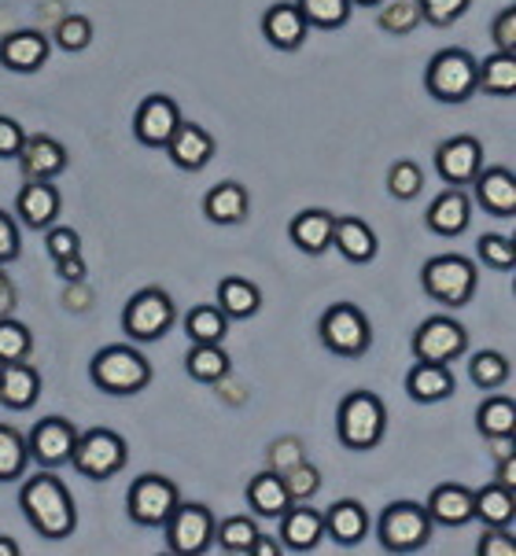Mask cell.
Instances as JSON below:
<instances>
[{
    "label": "cell",
    "mask_w": 516,
    "mask_h": 556,
    "mask_svg": "<svg viewBox=\"0 0 516 556\" xmlns=\"http://www.w3.org/2000/svg\"><path fill=\"white\" fill-rule=\"evenodd\" d=\"M18 508H23L34 531L49 542H63L78 531V505H74L67 483L52 476V468L26 479L23 490H18Z\"/></svg>",
    "instance_id": "obj_1"
},
{
    "label": "cell",
    "mask_w": 516,
    "mask_h": 556,
    "mask_svg": "<svg viewBox=\"0 0 516 556\" xmlns=\"http://www.w3.org/2000/svg\"><path fill=\"white\" fill-rule=\"evenodd\" d=\"M89 380L103 394L129 399V394H140L152 383V362L134 343H111L97 351V357L89 362Z\"/></svg>",
    "instance_id": "obj_2"
},
{
    "label": "cell",
    "mask_w": 516,
    "mask_h": 556,
    "mask_svg": "<svg viewBox=\"0 0 516 556\" xmlns=\"http://www.w3.org/2000/svg\"><path fill=\"white\" fill-rule=\"evenodd\" d=\"M388 431V405L373 391H351L336 405V439L354 454L380 446Z\"/></svg>",
    "instance_id": "obj_3"
},
{
    "label": "cell",
    "mask_w": 516,
    "mask_h": 556,
    "mask_svg": "<svg viewBox=\"0 0 516 556\" xmlns=\"http://www.w3.org/2000/svg\"><path fill=\"white\" fill-rule=\"evenodd\" d=\"M420 288L446 309H462L473 303L476 288H480V269L465 254H436L420 269Z\"/></svg>",
    "instance_id": "obj_4"
},
{
    "label": "cell",
    "mask_w": 516,
    "mask_h": 556,
    "mask_svg": "<svg viewBox=\"0 0 516 556\" xmlns=\"http://www.w3.org/2000/svg\"><path fill=\"white\" fill-rule=\"evenodd\" d=\"M476 55L468 49H439L425 67V89L439 103H468L476 97Z\"/></svg>",
    "instance_id": "obj_5"
},
{
    "label": "cell",
    "mask_w": 516,
    "mask_h": 556,
    "mask_svg": "<svg viewBox=\"0 0 516 556\" xmlns=\"http://www.w3.org/2000/svg\"><path fill=\"white\" fill-rule=\"evenodd\" d=\"M317 339L328 354L336 357H365L373 346V325L354 303L328 306L322 320H317Z\"/></svg>",
    "instance_id": "obj_6"
},
{
    "label": "cell",
    "mask_w": 516,
    "mask_h": 556,
    "mask_svg": "<svg viewBox=\"0 0 516 556\" xmlns=\"http://www.w3.org/2000/svg\"><path fill=\"white\" fill-rule=\"evenodd\" d=\"M431 531L436 523L417 502H391L377 520V539L388 553H420L431 542Z\"/></svg>",
    "instance_id": "obj_7"
},
{
    "label": "cell",
    "mask_w": 516,
    "mask_h": 556,
    "mask_svg": "<svg viewBox=\"0 0 516 556\" xmlns=\"http://www.w3.org/2000/svg\"><path fill=\"white\" fill-rule=\"evenodd\" d=\"M71 465L78 468L86 479H92V483H103V479L118 476L122 468L129 465V446H126V439H122L118 431L89 428L86 435L74 439Z\"/></svg>",
    "instance_id": "obj_8"
},
{
    "label": "cell",
    "mask_w": 516,
    "mask_h": 556,
    "mask_svg": "<svg viewBox=\"0 0 516 556\" xmlns=\"http://www.w3.org/2000/svg\"><path fill=\"white\" fill-rule=\"evenodd\" d=\"M177 320V306L171 291L163 288H140L122 309V328L134 343H159Z\"/></svg>",
    "instance_id": "obj_9"
},
{
    "label": "cell",
    "mask_w": 516,
    "mask_h": 556,
    "mask_svg": "<svg viewBox=\"0 0 516 556\" xmlns=\"http://www.w3.org/2000/svg\"><path fill=\"white\" fill-rule=\"evenodd\" d=\"M214 513L200 502H177V508L166 516V549L177 556H203L214 545Z\"/></svg>",
    "instance_id": "obj_10"
},
{
    "label": "cell",
    "mask_w": 516,
    "mask_h": 556,
    "mask_svg": "<svg viewBox=\"0 0 516 556\" xmlns=\"http://www.w3.org/2000/svg\"><path fill=\"white\" fill-rule=\"evenodd\" d=\"M177 502H181L177 483H171V479L159 472L134 479L126 490V513L137 527H163L166 516L177 508Z\"/></svg>",
    "instance_id": "obj_11"
},
{
    "label": "cell",
    "mask_w": 516,
    "mask_h": 556,
    "mask_svg": "<svg viewBox=\"0 0 516 556\" xmlns=\"http://www.w3.org/2000/svg\"><path fill=\"white\" fill-rule=\"evenodd\" d=\"M413 357L417 362H436V365H454L457 357H465L468 351V332L462 320L454 317H428L420 320V328L413 332Z\"/></svg>",
    "instance_id": "obj_12"
},
{
    "label": "cell",
    "mask_w": 516,
    "mask_h": 556,
    "mask_svg": "<svg viewBox=\"0 0 516 556\" xmlns=\"http://www.w3.org/2000/svg\"><path fill=\"white\" fill-rule=\"evenodd\" d=\"M436 174L443 177L450 188H468L476 181V174L483 169V144L476 137H450L436 148L431 155Z\"/></svg>",
    "instance_id": "obj_13"
},
{
    "label": "cell",
    "mask_w": 516,
    "mask_h": 556,
    "mask_svg": "<svg viewBox=\"0 0 516 556\" xmlns=\"http://www.w3.org/2000/svg\"><path fill=\"white\" fill-rule=\"evenodd\" d=\"M74 439H78V428L67 417H45L26 435V450H30V460H37L41 468H63L71 465Z\"/></svg>",
    "instance_id": "obj_14"
},
{
    "label": "cell",
    "mask_w": 516,
    "mask_h": 556,
    "mask_svg": "<svg viewBox=\"0 0 516 556\" xmlns=\"http://www.w3.org/2000/svg\"><path fill=\"white\" fill-rule=\"evenodd\" d=\"M177 126H181V108H177V100L163 97V92L140 100V108L134 115V137L144 148H166V140L174 137Z\"/></svg>",
    "instance_id": "obj_15"
},
{
    "label": "cell",
    "mask_w": 516,
    "mask_h": 556,
    "mask_svg": "<svg viewBox=\"0 0 516 556\" xmlns=\"http://www.w3.org/2000/svg\"><path fill=\"white\" fill-rule=\"evenodd\" d=\"M15 163H18L23 181H55V177L67 169V148L49 134H37L23 140Z\"/></svg>",
    "instance_id": "obj_16"
},
{
    "label": "cell",
    "mask_w": 516,
    "mask_h": 556,
    "mask_svg": "<svg viewBox=\"0 0 516 556\" xmlns=\"http://www.w3.org/2000/svg\"><path fill=\"white\" fill-rule=\"evenodd\" d=\"M473 203L491 218H513L516 214V174L509 166H483L473 181Z\"/></svg>",
    "instance_id": "obj_17"
},
{
    "label": "cell",
    "mask_w": 516,
    "mask_h": 556,
    "mask_svg": "<svg viewBox=\"0 0 516 556\" xmlns=\"http://www.w3.org/2000/svg\"><path fill=\"white\" fill-rule=\"evenodd\" d=\"M277 520H280L277 539H280L285 549H292V553L317 549L322 539H325V516L317 513L314 505H306V502H292L285 513L277 516Z\"/></svg>",
    "instance_id": "obj_18"
},
{
    "label": "cell",
    "mask_w": 516,
    "mask_h": 556,
    "mask_svg": "<svg viewBox=\"0 0 516 556\" xmlns=\"http://www.w3.org/2000/svg\"><path fill=\"white\" fill-rule=\"evenodd\" d=\"M473 211H476V203L465 188H446L443 195H436V200L428 203L425 225L436 232V237L454 240V237H462L468 225H473Z\"/></svg>",
    "instance_id": "obj_19"
},
{
    "label": "cell",
    "mask_w": 516,
    "mask_h": 556,
    "mask_svg": "<svg viewBox=\"0 0 516 556\" xmlns=\"http://www.w3.org/2000/svg\"><path fill=\"white\" fill-rule=\"evenodd\" d=\"M262 34H266V41L274 45L280 52H299L306 45L310 37V26L303 12H299V4L292 0H280V4H269L266 12H262Z\"/></svg>",
    "instance_id": "obj_20"
},
{
    "label": "cell",
    "mask_w": 516,
    "mask_h": 556,
    "mask_svg": "<svg viewBox=\"0 0 516 556\" xmlns=\"http://www.w3.org/2000/svg\"><path fill=\"white\" fill-rule=\"evenodd\" d=\"M60 206H63L60 188H55L52 181H26L15 195L18 222H23L26 229H37V232H45L49 225H55V218H60Z\"/></svg>",
    "instance_id": "obj_21"
},
{
    "label": "cell",
    "mask_w": 516,
    "mask_h": 556,
    "mask_svg": "<svg viewBox=\"0 0 516 556\" xmlns=\"http://www.w3.org/2000/svg\"><path fill=\"white\" fill-rule=\"evenodd\" d=\"M325 516V539H332L340 549H354V545L365 542V534H369V508L362 502H354V497H340L336 505H328Z\"/></svg>",
    "instance_id": "obj_22"
},
{
    "label": "cell",
    "mask_w": 516,
    "mask_h": 556,
    "mask_svg": "<svg viewBox=\"0 0 516 556\" xmlns=\"http://www.w3.org/2000/svg\"><path fill=\"white\" fill-rule=\"evenodd\" d=\"M49 52H52V41L37 30H15L0 41V63L4 71L12 74H34L49 63Z\"/></svg>",
    "instance_id": "obj_23"
},
{
    "label": "cell",
    "mask_w": 516,
    "mask_h": 556,
    "mask_svg": "<svg viewBox=\"0 0 516 556\" xmlns=\"http://www.w3.org/2000/svg\"><path fill=\"white\" fill-rule=\"evenodd\" d=\"M166 152H171V163L177 169H189L192 174V169H203L214 159V137L203 126H196V122L181 118V126L166 140Z\"/></svg>",
    "instance_id": "obj_24"
},
{
    "label": "cell",
    "mask_w": 516,
    "mask_h": 556,
    "mask_svg": "<svg viewBox=\"0 0 516 556\" xmlns=\"http://www.w3.org/2000/svg\"><path fill=\"white\" fill-rule=\"evenodd\" d=\"M37 399H41V376H37L34 365L26 362H4L0 365V405L4 409H34Z\"/></svg>",
    "instance_id": "obj_25"
},
{
    "label": "cell",
    "mask_w": 516,
    "mask_h": 556,
    "mask_svg": "<svg viewBox=\"0 0 516 556\" xmlns=\"http://www.w3.org/2000/svg\"><path fill=\"white\" fill-rule=\"evenodd\" d=\"M332 225H336V214L332 211H322V206H310V211H299L292 225H288V237L303 254H325L332 248Z\"/></svg>",
    "instance_id": "obj_26"
},
{
    "label": "cell",
    "mask_w": 516,
    "mask_h": 556,
    "mask_svg": "<svg viewBox=\"0 0 516 556\" xmlns=\"http://www.w3.org/2000/svg\"><path fill=\"white\" fill-rule=\"evenodd\" d=\"M332 248L340 251L347 262H354V266H369V262L377 258V251H380V240L362 218H336Z\"/></svg>",
    "instance_id": "obj_27"
},
{
    "label": "cell",
    "mask_w": 516,
    "mask_h": 556,
    "mask_svg": "<svg viewBox=\"0 0 516 556\" xmlns=\"http://www.w3.org/2000/svg\"><path fill=\"white\" fill-rule=\"evenodd\" d=\"M454 372L450 365H436V362H417L413 369L406 372V394L413 402L420 405H436V402H446L454 394Z\"/></svg>",
    "instance_id": "obj_28"
},
{
    "label": "cell",
    "mask_w": 516,
    "mask_h": 556,
    "mask_svg": "<svg viewBox=\"0 0 516 556\" xmlns=\"http://www.w3.org/2000/svg\"><path fill=\"white\" fill-rule=\"evenodd\" d=\"M425 508H428L431 523H439V527H465L468 520H473V490L462 486V483H439L428 494Z\"/></svg>",
    "instance_id": "obj_29"
},
{
    "label": "cell",
    "mask_w": 516,
    "mask_h": 556,
    "mask_svg": "<svg viewBox=\"0 0 516 556\" xmlns=\"http://www.w3.org/2000/svg\"><path fill=\"white\" fill-rule=\"evenodd\" d=\"M248 211L251 200H248V188L240 181H222L203 195V214L214 225H240L248 218Z\"/></svg>",
    "instance_id": "obj_30"
},
{
    "label": "cell",
    "mask_w": 516,
    "mask_h": 556,
    "mask_svg": "<svg viewBox=\"0 0 516 556\" xmlns=\"http://www.w3.org/2000/svg\"><path fill=\"white\" fill-rule=\"evenodd\" d=\"M476 431L487 442H509L516 435V402L509 394H487L476 409Z\"/></svg>",
    "instance_id": "obj_31"
},
{
    "label": "cell",
    "mask_w": 516,
    "mask_h": 556,
    "mask_svg": "<svg viewBox=\"0 0 516 556\" xmlns=\"http://www.w3.org/2000/svg\"><path fill=\"white\" fill-rule=\"evenodd\" d=\"M243 497H248L251 513L262 516V520H277V516L292 505V497H288V490H285V479H280L277 472H269V468L259 476H251Z\"/></svg>",
    "instance_id": "obj_32"
},
{
    "label": "cell",
    "mask_w": 516,
    "mask_h": 556,
    "mask_svg": "<svg viewBox=\"0 0 516 556\" xmlns=\"http://www.w3.org/2000/svg\"><path fill=\"white\" fill-rule=\"evenodd\" d=\"M476 92L509 100L516 92V55L494 49L487 60L476 63Z\"/></svg>",
    "instance_id": "obj_33"
},
{
    "label": "cell",
    "mask_w": 516,
    "mask_h": 556,
    "mask_svg": "<svg viewBox=\"0 0 516 556\" xmlns=\"http://www.w3.org/2000/svg\"><path fill=\"white\" fill-rule=\"evenodd\" d=\"M513 516H516V497L509 486L487 483L480 490H473V520H480L483 527H513Z\"/></svg>",
    "instance_id": "obj_34"
},
{
    "label": "cell",
    "mask_w": 516,
    "mask_h": 556,
    "mask_svg": "<svg viewBox=\"0 0 516 556\" xmlns=\"http://www.w3.org/2000/svg\"><path fill=\"white\" fill-rule=\"evenodd\" d=\"M214 299H218L214 306H218L229 320H248L262 309V291H259V285H251L248 277L218 280V295Z\"/></svg>",
    "instance_id": "obj_35"
},
{
    "label": "cell",
    "mask_w": 516,
    "mask_h": 556,
    "mask_svg": "<svg viewBox=\"0 0 516 556\" xmlns=\"http://www.w3.org/2000/svg\"><path fill=\"white\" fill-rule=\"evenodd\" d=\"M185 372L196 383H222L232 372V357L222 351V343H192L185 354Z\"/></svg>",
    "instance_id": "obj_36"
},
{
    "label": "cell",
    "mask_w": 516,
    "mask_h": 556,
    "mask_svg": "<svg viewBox=\"0 0 516 556\" xmlns=\"http://www.w3.org/2000/svg\"><path fill=\"white\" fill-rule=\"evenodd\" d=\"M30 468V450H26L23 431L12 424H0V483H15Z\"/></svg>",
    "instance_id": "obj_37"
},
{
    "label": "cell",
    "mask_w": 516,
    "mask_h": 556,
    "mask_svg": "<svg viewBox=\"0 0 516 556\" xmlns=\"http://www.w3.org/2000/svg\"><path fill=\"white\" fill-rule=\"evenodd\" d=\"M185 336H189V343H222L229 336V317L211 303L192 306L185 314Z\"/></svg>",
    "instance_id": "obj_38"
},
{
    "label": "cell",
    "mask_w": 516,
    "mask_h": 556,
    "mask_svg": "<svg viewBox=\"0 0 516 556\" xmlns=\"http://www.w3.org/2000/svg\"><path fill=\"white\" fill-rule=\"evenodd\" d=\"M509 376H513V365L502 351H480V354L468 357V380H473L480 391L505 388Z\"/></svg>",
    "instance_id": "obj_39"
},
{
    "label": "cell",
    "mask_w": 516,
    "mask_h": 556,
    "mask_svg": "<svg viewBox=\"0 0 516 556\" xmlns=\"http://www.w3.org/2000/svg\"><path fill=\"white\" fill-rule=\"evenodd\" d=\"M310 30H343L351 23V0H295Z\"/></svg>",
    "instance_id": "obj_40"
},
{
    "label": "cell",
    "mask_w": 516,
    "mask_h": 556,
    "mask_svg": "<svg viewBox=\"0 0 516 556\" xmlns=\"http://www.w3.org/2000/svg\"><path fill=\"white\" fill-rule=\"evenodd\" d=\"M255 539H259V523L251 516H229V520L214 523V545L222 553H248Z\"/></svg>",
    "instance_id": "obj_41"
},
{
    "label": "cell",
    "mask_w": 516,
    "mask_h": 556,
    "mask_svg": "<svg viewBox=\"0 0 516 556\" xmlns=\"http://www.w3.org/2000/svg\"><path fill=\"white\" fill-rule=\"evenodd\" d=\"M377 26L383 34L391 37H406L420 26V8L417 0H380V12H377Z\"/></svg>",
    "instance_id": "obj_42"
},
{
    "label": "cell",
    "mask_w": 516,
    "mask_h": 556,
    "mask_svg": "<svg viewBox=\"0 0 516 556\" xmlns=\"http://www.w3.org/2000/svg\"><path fill=\"white\" fill-rule=\"evenodd\" d=\"M476 254H480L483 266L494 273H513L516 266V243L513 237H505V232H483V237L476 240Z\"/></svg>",
    "instance_id": "obj_43"
},
{
    "label": "cell",
    "mask_w": 516,
    "mask_h": 556,
    "mask_svg": "<svg viewBox=\"0 0 516 556\" xmlns=\"http://www.w3.org/2000/svg\"><path fill=\"white\" fill-rule=\"evenodd\" d=\"M34 351V332L15 317H0V365L26 362Z\"/></svg>",
    "instance_id": "obj_44"
},
{
    "label": "cell",
    "mask_w": 516,
    "mask_h": 556,
    "mask_svg": "<svg viewBox=\"0 0 516 556\" xmlns=\"http://www.w3.org/2000/svg\"><path fill=\"white\" fill-rule=\"evenodd\" d=\"M420 188H425V174H420V166L413 163V159H399V163L388 169V192L395 195V200L402 203L417 200Z\"/></svg>",
    "instance_id": "obj_45"
},
{
    "label": "cell",
    "mask_w": 516,
    "mask_h": 556,
    "mask_svg": "<svg viewBox=\"0 0 516 556\" xmlns=\"http://www.w3.org/2000/svg\"><path fill=\"white\" fill-rule=\"evenodd\" d=\"M280 479H285V490H288V497H292V502H310V497L322 490V472H317L310 460H299V465L285 468Z\"/></svg>",
    "instance_id": "obj_46"
},
{
    "label": "cell",
    "mask_w": 516,
    "mask_h": 556,
    "mask_svg": "<svg viewBox=\"0 0 516 556\" xmlns=\"http://www.w3.org/2000/svg\"><path fill=\"white\" fill-rule=\"evenodd\" d=\"M52 37L63 52H81L92 45V23L86 15H67V18H60V26H55Z\"/></svg>",
    "instance_id": "obj_47"
},
{
    "label": "cell",
    "mask_w": 516,
    "mask_h": 556,
    "mask_svg": "<svg viewBox=\"0 0 516 556\" xmlns=\"http://www.w3.org/2000/svg\"><path fill=\"white\" fill-rule=\"evenodd\" d=\"M417 8H420V23L443 30V26H454L473 8V0H417Z\"/></svg>",
    "instance_id": "obj_48"
},
{
    "label": "cell",
    "mask_w": 516,
    "mask_h": 556,
    "mask_svg": "<svg viewBox=\"0 0 516 556\" xmlns=\"http://www.w3.org/2000/svg\"><path fill=\"white\" fill-rule=\"evenodd\" d=\"M45 251H49V258H67V254H78L81 251V237L71 229V225H49L45 229Z\"/></svg>",
    "instance_id": "obj_49"
},
{
    "label": "cell",
    "mask_w": 516,
    "mask_h": 556,
    "mask_svg": "<svg viewBox=\"0 0 516 556\" xmlns=\"http://www.w3.org/2000/svg\"><path fill=\"white\" fill-rule=\"evenodd\" d=\"M476 556H516V539L509 527H487L476 542Z\"/></svg>",
    "instance_id": "obj_50"
},
{
    "label": "cell",
    "mask_w": 516,
    "mask_h": 556,
    "mask_svg": "<svg viewBox=\"0 0 516 556\" xmlns=\"http://www.w3.org/2000/svg\"><path fill=\"white\" fill-rule=\"evenodd\" d=\"M266 460H269V472L280 476L285 468H292V465H299V460H306L303 442H299V439H277L274 446H269Z\"/></svg>",
    "instance_id": "obj_51"
},
{
    "label": "cell",
    "mask_w": 516,
    "mask_h": 556,
    "mask_svg": "<svg viewBox=\"0 0 516 556\" xmlns=\"http://www.w3.org/2000/svg\"><path fill=\"white\" fill-rule=\"evenodd\" d=\"M491 41L499 52H509L516 55V8H502L491 23Z\"/></svg>",
    "instance_id": "obj_52"
},
{
    "label": "cell",
    "mask_w": 516,
    "mask_h": 556,
    "mask_svg": "<svg viewBox=\"0 0 516 556\" xmlns=\"http://www.w3.org/2000/svg\"><path fill=\"white\" fill-rule=\"evenodd\" d=\"M23 254V240H18V225L8 211H0V266L15 262Z\"/></svg>",
    "instance_id": "obj_53"
},
{
    "label": "cell",
    "mask_w": 516,
    "mask_h": 556,
    "mask_svg": "<svg viewBox=\"0 0 516 556\" xmlns=\"http://www.w3.org/2000/svg\"><path fill=\"white\" fill-rule=\"evenodd\" d=\"M23 126H18L15 118H8V115H0V159H15L18 155V148H23Z\"/></svg>",
    "instance_id": "obj_54"
},
{
    "label": "cell",
    "mask_w": 516,
    "mask_h": 556,
    "mask_svg": "<svg viewBox=\"0 0 516 556\" xmlns=\"http://www.w3.org/2000/svg\"><path fill=\"white\" fill-rule=\"evenodd\" d=\"M55 273H60L63 280H67V285H81V280H86V258H81V251L78 254H67V258H55Z\"/></svg>",
    "instance_id": "obj_55"
},
{
    "label": "cell",
    "mask_w": 516,
    "mask_h": 556,
    "mask_svg": "<svg viewBox=\"0 0 516 556\" xmlns=\"http://www.w3.org/2000/svg\"><path fill=\"white\" fill-rule=\"evenodd\" d=\"M15 303H18V295H15L12 277H8V273L0 269V317H12L15 314Z\"/></svg>",
    "instance_id": "obj_56"
},
{
    "label": "cell",
    "mask_w": 516,
    "mask_h": 556,
    "mask_svg": "<svg viewBox=\"0 0 516 556\" xmlns=\"http://www.w3.org/2000/svg\"><path fill=\"white\" fill-rule=\"evenodd\" d=\"M280 553H285V545L274 542L269 534H262V531H259V539L251 542V549H248V556H280Z\"/></svg>",
    "instance_id": "obj_57"
},
{
    "label": "cell",
    "mask_w": 516,
    "mask_h": 556,
    "mask_svg": "<svg viewBox=\"0 0 516 556\" xmlns=\"http://www.w3.org/2000/svg\"><path fill=\"white\" fill-rule=\"evenodd\" d=\"M494 483H502V486H516V457L513 454H505L502 457V465H499V476H494Z\"/></svg>",
    "instance_id": "obj_58"
},
{
    "label": "cell",
    "mask_w": 516,
    "mask_h": 556,
    "mask_svg": "<svg viewBox=\"0 0 516 556\" xmlns=\"http://www.w3.org/2000/svg\"><path fill=\"white\" fill-rule=\"evenodd\" d=\"M23 549H18L15 539H8V534H0V556H18Z\"/></svg>",
    "instance_id": "obj_59"
},
{
    "label": "cell",
    "mask_w": 516,
    "mask_h": 556,
    "mask_svg": "<svg viewBox=\"0 0 516 556\" xmlns=\"http://www.w3.org/2000/svg\"><path fill=\"white\" fill-rule=\"evenodd\" d=\"M351 4H354V8H377L380 0H351Z\"/></svg>",
    "instance_id": "obj_60"
}]
</instances>
